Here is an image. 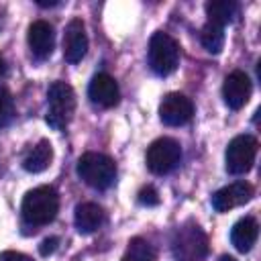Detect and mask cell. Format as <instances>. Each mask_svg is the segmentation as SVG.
<instances>
[{
  "label": "cell",
  "instance_id": "cell-10",
  "mask_svg": "<svg viewBox=\"0 0 261 261\" xmlns=\"http://www.w3.org/2000/svg\"><path fill=\"white\" fill-rule=\"evenodd\" d=\"M253 198V186L247 181H232L212 194V208L216 212H228L237 206L247 204Z\"/></svg>",
  "mask_w": 261,
  "mask_h": 261
},
{
  "label": "cell",
  "instance_id": "cell-19",
  "mask_svg": "<svg viewBox=\"0 0 261 261\" xmlns=\"http://www.w3.org/2000/svg\"><path fill=\"white\" fill-rule=\"evenodd\" d=\"M120 261H155V251L149 241L135 237V239H130Z\"/></svg>",
  "mask_w": 261,
  "mask_h": 261
},
{
  "label": "cell",
  "instance_id": "cell-16",
  "mask_svg": "<svg viewBox=\"0 0 261 261\" xmlns=\"http://www.w3.org/2000/svg\"><path fill=\"white\" fill-rule=\"evenodd\" d=\"M239 12H241V6L234 0H210V2H206L208 22H214L222 29H224V24L234 22Z\"/></svg>",
  "mask_w": 261,
  "mask_h": 261
},
{
  "label": "cell",
  "instance_id": "cell-7",
  "mask_svg": "<svg viewBox=\"0 0 261 261\" xmlns=\"http://www.w3.org/2000/svg\"><path fill=\"white\" fill-rule=\"evenodd\" d=\"M206 251H208V241H206V234L200 230V226H181L175 230L173 253L177 257L198 261L206 255Z\"/></svg>",
  "mask_w": 261,
  "mask_h": 261
},
{
  "label": "cell",
  "instance_id": "cell-24",
  "mask_svg": "<svg viewBox=\"0 0 261 261\" xmlns=\"http://www.w3.org/2000/svg\"><path fill=\"white\" fill-rule=\"evenodd\" d=\"M39 6H57L59 2H37Z\"/></svg>",
  "mask_w": 261,
  "mask_h": 261
},
{
  "label": "cell",
  "instance_id": "cell-14",
  "mask_svg": "<svg viewBox=\"0 0 261 261\" xmlns=\"http://www.w3.org/2000/svg\"><path fill=\"white\" fill-rule=\"evenodd\" d=\"M73 222L82 234H90V232H96L106 222V212L102 210V206L94 202H84L75 208Z\"/></svg>",
  "mask_w": 261,
  "mask_h": 261
},
{
  "label": "cell",
  "instance_id": "cell-22",
  "mask_svg": "<svg viewBox=\"0 0 261 261\" xmlns=\"http://www.w3.org/2000/svg\"><path fill=\"white\" fill-rule=\"evenodd\" d=\"M57 245H59V239H57V237H49V239H45V241L39 245V253H41L43 257H47V255H51V253L57 251Z\"/></svg>",
  "mask_w": 261,
  "mask_h": 261
},
{
  "label": "cell",
  "instance_id": "cell-25",
  "mask_svg": "<svg viewBox=\"0 0 261 261\" xmlns=\"http://www.w3.org/2000/svg\"><path fill=\"white\" fill-rule=\"evenodd\" d=\"M218 261H237V259H234V257H230V255H222Z\"/></svg>",
  "mask_w": 261,
  "mask_h": 261
},
{
  "label": "cell",
  "instance_id": "cell-23",
  "mask_svg": "<svg viewBox=\"0 0 261 261\" xmlns=\"http://www.w3.org/2000/svg\"><path fill=\"white\" fill-rule=\"evenodd\" d=\"M0 261H33V259L24 253H18V251H2Z\"/></svg>",
  "mask_w": 261,
  "mask_h": 261
},
{
  "label": "cell",
  "instance_id": "cell-4",
  "mask_svg": "<svg viewBox=\"0 0 261 261\" xmlns=\"http://www.w3.org/2000/svg\"><path fill=\"white\" fill-rule=\"evenodd\" d=\"M147 55H149V67L153 69V73L169 75L175 71L179 63V45L171 35L157 31L149 41Z\"/></svg>",
  "mask_w": 261,
  "mask_h": 261
},
{
  "label": "cell",
  "instance_id": "cell-6",
  "mask_svg": "<svg viewBox=\"0 0 261 261\" xmlns=\"http://www.w3.org/2000/svg\"><path fill=\"white\" fill-rule=\"evenodd\" d=\"M181 159V147L171 137H161L147 149V167L155 175H165L177 167Z\"/></svg>",
  "mask_w": 261,
  "mask_h": 261
},
{
  "label": "cell",
  "instance_id": "cell-3",
  "mask_svg": "<svg viewBox=\"0 0 261 261\" xmlns=\"http://www.w3.org/2000/svg\"><path fill=\"white\" fill-rule=\"evenodd\" d=\"M47 124L55 130H61L69 124L73 110H75V94L69 84L65 82H53L47 90Z\"/></svg>",
  "mask_w": 261,
  "mask_h": 261
},
{
  "label": "cell",
  "instance_id": "cell-8",
  "mask_svg": "<svg viewBox=\"0 0 261 261\" xmlns=\"http://www.w3.org/2000/svg\"><path fill=\"white\" fill-rule=\"evenodd\" d=\"M192 114H194V102L179 92H171L163 96L159 104V118L167 126H181L192 118Z\"/></svg>",
  "mask_w": 261,
  "mask_h": 261
},
{
  "label": "cell",
  "instance_id": "cell-18",
  "mask_svg": "<svg viewBox=\"0 0 261 261\" xmlns=\"http://www.w3.org/2000/svg\"><path fill=\"white\" fill-rule=\"evenodd\" d=\"M200 41H202V47L208 51V53H220L222 47H224V29L214 24V22H206L202 27V33H200Z\"/></svg>",
  "mask_w": 261,
  "mask_h": 261
},
{
  "label": "cell",
  "instance_id": "cell-21",
  "mask_svg": "<svg viewBox=\"0 0 261 261\" xmlns=\"http://www.w3.org/2000/svg\"><path fill=\"white\" fill-rule=\"evenodd\" d=\"M139 202H141L143 206H157V204H159V194H157V190H155L153 186L141 188V192H139Z\"/></svg>",
  "mask_w": 261,
  "mask_h": 261
},
{
  "label": "cell",
  "instance_id": "cell-11",
  "mask_svg": "<svg viewBox=\"0 0 261 261\" xmlns=\"http://www.w3.org/2000/svg\"><path fill=\"white\" fill-rule=\"evenodd\" d=\"M88 98L92 100V104L100 106V108H112L118 104L120 92H118V84L112 75L108 73H96L88 86Z\"/></svg>",
  "mask_w": 261,
  "mask_h": 261
},
{
  "label": "cell",
  "instance_id": "cell-2",
  "mask_svg": "<svg viewBox=\"0 0 261 261\" xmlns=\"http://www.w3.org/2000/svg\"><path fill=\"white\" fill-rule=\"evenodd\" d=\"M77 175L94 190H106L112 186L116 177V165L114 161L104 153H84L77 159Z\"/></svg>",
  "mask_w": 261,
  "mask_h": 261
},
{
  "label": "cell",
  "instance_id": "cell-12",
  "mask_svg": "<svg viewBox=\"0 0 261 261\" xmlns=\"http://www.w3.org/2000/svg\"><path fill=\"white\" fill-rule=\"evenodd\" d=\"M88 51V35H86V27L80 18L69 20V24L65 27V37H63V57L69 63H77L84 59Z\"/></svg>",
  "mask_w": 261,
  "mask_h": 261
},
{
  "label": "cell",
  "instance_id": "cell-9",
  "mask_svg": "<svg viewBox=\"0 0 261 261\" xmlns=\"http://www.w3.org/2000/svg\"><path fill=\"white\" fill-rule=\"evenodd\" d=\"M251 80L245 71H232L226 75L224 84H222V98H224V104L230 108V110H241L249 98H251Z\"/></svg>",
  "mask_w": 261,
  "mask_h": 261
},
{
  "label": "cell",
  "instance_id": "cell-1",
  "mask_svg": "<svg viewBox=\"0 0 261 261\" xmlns=\"http://www.w3.org/2000/svg\"><path fill=\"white\" fill-rule=\"evenodd\" d=\"M59 210V196L51 186H39L22 198V218L31 226H43L49 224Z\"/></svg>",
  "mask_w": 261,
  "mask_h": 261
},
{
  "label": "cell",
  "instance_id": "cell-20",
  "mask_svg": "<svg viewBox=\"0 0 261 261\" xmlns=\"http://www.w3.org/2000/svg\"><path fill=\"white\" fill-rule=\"evenodd\" d=\"M14 118V100L8 90L0 88V128L8 126Z\"/></svg>",
  "mask_w": 261,
  "mask_h": 261
},
{
  "label": "cell",
  "instance_id": "cell-27",
  "mask_svg": "<svg viewBox=\"0 0 261 261\" xmlns=\"http://www.w3.org/2000/svg\"><path fill=\"white\" fill-rule=\"evenodd\" d=\"M0 12H2V10H0ZM0 27H2V16H0Z\"/></svg>",
  "mask_w": 261,
  "mask_h": 261
},
{
  "label": "cell",
  "instance_id": "cell-15",
  "mask_svg": "<svg viewBox=\"0 0 261 261\" xmlns=\"http://www.w3.org/2000/svg\"><path fill=\"white\" fill-rule=\"evenodd\" d=\"M257 237H259V224L253 216L241 218L230 230V243L241 253H249L253 249V245L257 243Z\"/></svg>",
  "mask_w": 261,
  "mask_h": 261
},
{
  "label": "cell",
  "instance_id": "cell-5",
  "mask_svg": "<svg viewBox=\"0 0 261 261\" xmlns=\"http://www.w3.org/2000/svg\"><path fill=\"white\" fill-rule=\"evenodd\" d=\"M257 139L251 137V135H239L234 137L226 151H224V167L228 173L232 175H243L247 173L253 163H255V157H257Z\"/></svg>",
  "mask_w": 261,
  "mask_h": 261
},
{
  "label": "cell",
  "instance_id": "cell-26",
  "mask_svg": "<svg viewBox=\"0 0 261 261\" xmlns=\"http://www.w3.org/2000/svg\"><path fill=\"white\" fill-rule=\"evenodd\" d=\"M2 73H4V59L0 57V75H2Z\"/></svg>",
  "mask_w": 261,
  "mask_h": 261
},
{
  "label": "cell",
  "instance_id": "cell-13",
  "mask_svg": "<svg viewBox=\"0 0 261 261\" xmlns=\"http://www.w3.org/2000/svg\"><path fill=\"white\" fill-rule=\"evenodd\" d=\"M31 53L37 59H45L51 55L53 45H55V31L53 24H49L47 20H35L29 27V35H27Z\"/></svg>",
  "mask_w": 261,
  "mask_h": 261
},
{
  "label": "cell",
  "instance_id": "cell-17",
  "mask_svg": "<svg viewBox=\"0 0 261 261\" xmlns=\"http://www.w3.org/2000/svg\"><path fill=\"white\" fill-rule=\"evenodd\" d=\"M51 159H53V147H51V143H49L47 139H41V141L24 155L22 167H24L27 171H31V173H41V171H45V169L49 167Z\"/></svg>",
  "mask_w": 261,
  "mask_h": 261
}]
</instances>
